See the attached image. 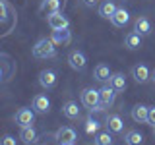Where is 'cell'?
Instances as JSON below:
<instances>
[{
  "mask_svg": "<svg viewBox=\"0 0 155 145\" xmlns=\"http://www.w3.org/2000/svg\"><path fill=\"white\" fill-rule=\"evenodd\" d=\"M33 56L39 58V60H47V58H54L56 56V45L52 43L51 37L39 39V41L33 45Z\"/></svg>",
  "mask_w": 155,
  "mask_h": 145,
  "instance_id": "cell-1",
  "label": "cell"
},
{
  "mask_svg": "<svg viewBox=\"0 0 155 145\" xmlns=\"http://www.w3.org/2000/svg\"><path fill=\"white\" fill-rule=\"evenodd\" d=\"M81 105L85 106L89 112H99L101 108V101H99V91L93 89V87H87V89L81 91Z\"/></svg>",
  "mask_w": 155,
  "mask_h": 145,
  "instance_id": "cell-2",
  "label": "cell"
},
{
  "mask_svg": "<svg viewBox=\"0 0 155 145\" xmlns=\"http://www.w3.org/2000/svg\"><path fill=\"white\" fill-rule=\"evenodd\" d=\"M47 23H48V27L52 29V31H58V29H68V25H70V21H68V18L64 16V14L58 10V12H52V14H48V18H47Z\"/></svg>",
  "mask_w": 155,
  "mask_h": 145,
  "instance_id": "cell-3",
  "label": "cell"
},
{
  "mask_svg": "<svg viewBox=\"0 0 155 145\" xmlns=\"http://www.w3.org/2000/svg\"><path fill=\"white\" fill-rule=\"evenodd\" d=\"M68 64H70L72 70L84 72L85 66H87V56L81 50H70V54H68Z\"/></svg>",
  "mask_w": 155,
  "mask_h": 145,
  "instance_id": "cell-4",
  "label": "cell"
},
{
  "mask_svg": "<svg viewBox=\"0 0 155 145\" xmlns=\"http://www.w3.org/2000/svg\"><path fill=\"white\" fill-rule=\"evenodd\" d=\"M16 124L19 128H27V126L35 124V110L33 108H19L16 112Z\"/></svg>",
  "mask_w": 155,
  "mask_h": 145,
  "instance_id": "cell-5",
  "label": "cell"
},
{
  "mask_svg": "<svg viewBox=\"0 0 155 145\" xmlns=\"http://www.w3.org/2000/svg\"><path fill=\"white\" fill-rule=\"evenodd\" d=\"M116 99V91L110 85H103L99 89V101H101V108H110L114 105Z\"/></svg>",
  "mask_w": 155,
  "mask_h": 145,
  "instance_id": "cell-6",
  "label": "cell"
},
{
  "mask_svg": "<svg viewBox=\"0 0 155 145\" xmlns=\"http://www.w3.org/2000/svg\"><path fill=\"white\" fill-rule=\"evenodd\" d=\"M56 79H58V76H56V72L54 70H41L39 72V85L43 87V89H52V87L56 85Z\"/></svg>",
  "mask_w": 155,
  "mask_h": 145,
  "instance_id": "cell-7",
  "label": "cell"
},
{
  "mask_svg": "<svg viewBox=\"0 0 155 145\" xmlns=\"http://www.w3.org/2000/svg\"><path fill=\"white\" fill-rule=\"evenodd\" d=\"M31 108L35 110V114H47L51 110V99L47 95H35L33 97V105Z\"/></svg>",
  "mask_w": 155,
  "mask_h": 145,
  "instance_id": "cell-8",
  "label": "cell"
},
{
  "mask_svg": "<svg viewBox=\"0 0 155 145\" xmlns=\"http://www.w3.org/2000/svg\"><path fill=\"white\" fill-rule=\"evenodd\" d=\"M76 137H78L76 130L70 128V126H64V128L56 130V134H54V139H56L58 143H74Z\"/></svg>",
  "mask_w": 155,
  "mask_h": 145,
  "instance_id": "cell-9",
  "label": "cell"
},
{
  "mask_svg": "<svg viewBox=\"0 0 155 145\" xmlns=\"http://www.w3.org/2000/svg\"><path fill=\"white\" fill-rule=\"evenodd\" d=\"M132 77L136 79V83H145L147 79H151V72L145 64H136L132 68Z\"/></svg>",
  "mask_w": 155,
  "mask_h": 145,
  "instance_id": "cell-10",
  "label": "cell"
},
{
  "mask_svg": "<svg viewBox=\"0 0 155 145\" xmlns=\"http://www.w3.org/2000/svg\"><path fill=\"white\" fill-rule=\"evenodd\" d=\"M130 114H132V120H134V122H138V124H147L149 106H145V105H136V106H132Z\"/></svg>",
  "mask_w": 155,
  "mask_h": 145,
  "instance_id": "cell-11",
  "label": "cell"
},
{
  "mask_svg": "<svg viewBox=\"0 0 155 145\" xmlns=\"http://www.w3.org/2000/svg\"><path fill=\"white\" fill-rule=\"evenodd\" d=\"M105 124H107V128H109L110 134H120L124 130V122L118 114H109L107 120H105Z\"/></svg>",
  "mask_w": 155,
  "mask_h": 145,
  "instance_id": "cell-12",
  "label": "cell"
},
{
  "mask_svg": "<svg viewBox=\"0 0 155 145\" xmlns=\"http://www.w3.org/2000/svg\"><path fill=\"white\" fill-rule=\"evenodd\" d=\"M110 76H113V72H110V68L107 64H97L95 70H93V77L99 83H109Z\"/></svg>",
  "mask_w": 155,
  "mask_h": 145,
  "instance_id": "cell-13",
  "label": "cell"
},
{
  "mask_svg": "<svg viewBox=\"0 0 155 145\" xmlns=\"http://www.w3.org/2000/svg\"><path fill=\"white\" fill-rule=\"evenodd\" d=\"M128 21H130V14H128V10H124V8H116V12L113 14V18H110V23H113L114 27H124Z\"/></svg>",
  "mask_w": 155,
  "mask_h": 145,
  "instance_id": "cell-14",
  "label": "cell"
},
{
  "mask_svg": "<svg viewBox=\"0 0 155 145\" xmlns=\"http://www.w3.org/2000/svg\"><path fill=\"white\" fill-rule=\"evenodd\" d=\"M62 114H64L66 118H70V120L80 118V106H78L76 101H66V103L62 105Z\"/></svg>",
  "mask_w": 155,
  "mask_h": 145,
  "instance_id": "cell-15",
  "label": "cell"
},
{
  "mask_svg": "<svg viewBox=\"0 0 155 145\" xmlns=\"http://www.w3.org/2000/svg\"><path fill=\"white\" fill-rule=\"evenodd\" d=\"M134 31L138 33V35H149L151 33V21H149L147 18H143V16H140L138 19H136V23H134Z\"/></svg>",
  "mask_w": 155,
  "mask_h": 145,
  "instance_id": "cell-16",
  "label": "cell"
},
{
  "mask_svg": "<svg viewBox=\"0 0 155 145\" xmlns=\"http://www.w3.org/2000/svg\"><path fill=\"white\" fill-rule=\"evenodd\" d=\"M124 47L128 50H138L142 47V35H138L136 31H130L128 35L124 37Z\"/></svg>",
  "mask_w": 155,
  "mask_h": 145,
  "instance_id": "cell-17",
  "label": "cell"
},
{
  "mask_svg": "<svg viewBox=\"0 0 155 145\" xmlns=\"http://www.w3.org/2000/svg\"><path fill=\"white\" fill-rule=\"evenodd\" d=\"M109 85L113 87V89L116 91V93H120V91H124L126 89V77H124V74H120V72H116V74H113L110 76V79H109Z\"/></svg>",
  "mask_w": 155,
  "mask_h": 145,
  "instance_id": "cell-18",
  "label": "cell"
},
{
  "mask_svg": "<svg viewBox=\"0 0 155 145\" xmlns=\"http://www.w3.org/2000/svg\"><path fill=\"white\" fill-rule=\"evenodd\" d=\"M51 39H52L54 45H68L72 41V33L68 29H58V31H52Z\"/></svg>",
  "mask_w": 155,
  "mask_h": 145,
  "instance_id": "cell-19",
  "label": "cell"
},
{
  "mask_svg": "<svg viewBox=\"0 0 155 145\" xmlns=\"http://www.w3.org/2000/svg\"><path fill=\"white\" fill-rule=\"evenodd\" d=\"M19 139H21V143H25V145L35 143L37 141V130L33 128V126L21 128V132H19Z\"/></svg>",
  "mask_w": 155,
  "mask_h": 145,
  "instance_id": "cell-20",
  "label": "cell"
},
{
  "mask_svg": "<svg viewBox=\"0 0 155 145\" xmlns=\"http://www.w3.org/2000/svg\"><path fill=\"white\" fill-rule=\"evenodd\" d=\"M124 143L126 145H142L143 143V135L140 130H128L124 135Z\"/></svg>",
  "mask_w": 155,
  "mask_h": 145,
  "instance_id": "cell-21",
  "label": "cell"
},
{
  "mask_svg": "<svg viewBox=\"0 0 155 145\" xmlns=\"http://www.w3.org/2000/svg\"><path fill=\"white\" fill-rule=\"evenodd\" d=\"M114 12H116V4L113 2V0H105V2L99 6V16L105 18V19H110Z\"/></svg>",
  "mask_w": 155,
  "mask_h": 145,
  "instance_id": "cell-22",
  "label": "cell"
},
{
  "mask_svg": "<svg viewBox=\"0 0 155 145\" xmlns=\"http://www.w3.org/2000/svg\"><path fill=\"white\" fill-rule=\"evenodd\" d=\"M93 143L95 145H113L114 137H113V134H110L109 130H107V132H97L95 137H93Z\"/></svg>",
  "mask_w": 155,
  "mask_h": 145,
  "instance_id": "cell-23",
  "label": "cell"
},
{
  "mask_svg": "<svg viewBox=\"0 0 155 145\" xmlns=\"http://www.w3.org/2000/svg\"><path fill=\"white\" fill-rule=\"evenodd\" d=\"M39 10H41V12H48V14L58 12V10H60V0H43Z\"/></svg>",
  "mask_w": 155,
  "mask_h": 145,
  "instance_id": "cell-24",
  "label": "cell"
},
{
  "mask_svg": "<svg viewBox=\"0 0 155 145\" xmlns=\"http://www.w3.org/2000/svg\"><path fill=\"white\" fill-rule=\"evenodd\" d=\"M99 128H101V122H99V120H95V118H87L85 124H84L85 134H89V135L97 134V132H99Z\"/></svg>",
  "mask_w": 155,
  "mask_h": 145,
  "instance_id": "cell-25",
  "label": "cell"
},
{
  "mask_svg": "<svg viewBox=\"0 0 155 145\" xmlns=\"http://www.w3.org/2000/svg\"><path fill=\"white\" fill-rule=\"evenodd\" d=\"M0 145H18V141H16V137H14V135L4 134L2 137H0Z\"/></svg>",
  "mask_w": 155,
  "mask_h": 145,
  "instance_id": "cell-26",
  "label": "cell"
},
{
  "mask_svg": "<svg viewBox=\"0 0 155 145\" xmlns=\"http://www.w3.org/2000/svg\"><path fill=\"white\" fill-rule=\"evenodd\" d=\"M6 18H8V6L4 0H0V23L6 21Z\"/></svg>",
  "mask_w": 155,
  "mask_h": 145,
  "instance_id": "cell-27",
  "label": "cell"
},
{
  "mask_svg": "<svg viewBox=\"0 0 155 145\" xmlns=\"http://www.w3.org/2000/svg\"><path fill=\"white\" fill-rule=\"evenodd\" d=\"M147 124L155 126V106H149V114H147Z\"/></svg>",
  "mask_w": 155,
  "mask_h": 145,
  "instance_id": "cell-28",
  "label": "cell"
},
{
  "mask_svg": "<svg viewBox=\"0 0 155 145\" xmlns=\"http://www.w3.org/2000/svg\"><path fill=\"white\" fill-rule=\"evenodd\" d=\"M81 2H84V6H87V8H93V6L99 4V0H81Z\"/></svg>",
  "mask_w": 155,
  "mask_h": 145,
  "instance_id": "cell-29",
  "label": "cell"
},
{
  "mask_svg": "<svg viewBox=\"0 0 155 145\" xmlns=\"http://www.w3.org/2000/svg\"><path fill=\"white\" fill-rule=\"evenodd\" d=\"M4 76H6V72H4V68H2V66H0V81H2V79H4Z\"/></svg>",
  "mask_w": 155,
  "mask_h": 145,
  "instance_id": "cell-30",
  "label": "cell"
},
{
  "mask_svg": "<svg viewBox=\"0 0 155 145\" xmlns=\"http://www.w3.org/2000/svg\"><path fill=\"white\" fill-rule=\"evenodd\" d=\"M151 81H153V83H155V70L151 72Z\"/></svg>",
  "mask_w": 155,
  "mask_h": 145,
  "instance_id": "cell-31",
  "label": "cell"
},
{
  "mask_svg": "<svg viewBox=\"0 0 155 145\" xmlns=\"http://www.w3.org/2000/svg\"><path fill=\"white\" fill-rule=\"evenodd\" d=\"M58 145H74V143H58Z\"/></svg>",
  "mask_w": 155,
  "mask_h": 145,
  "instance_id": "cell-32",
  "label": "cell"
},
{
  "mask_svg": "<svg viewBox=\"0 0 155 145\" xmlns=\"http://www.w3.org/2000/svg\"><path fill=\"white\" fill-rule=\"evenodd\" d=\"M153 134H155V126H153Z\"/></svg>",
  "mask_w": 155,
  "mask_h": 145,
  "instance_id": "cell-33",
  "label": "cell"
}]
</instances>
